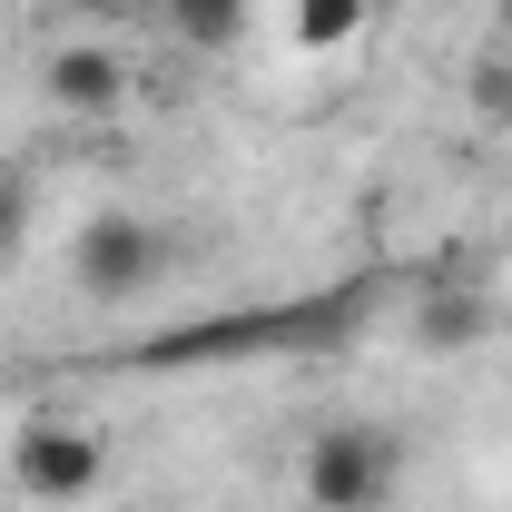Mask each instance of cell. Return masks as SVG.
Returning a JSON list of instances; mask_svg holds the SVG:
<instances>
[{"label": "cell", "mask_w": 512, "mask_h": 512, "mask_svg": "<svg viewBox=\"0 0 512 512\" xmlns=\"http://www.w3.org/2000/svg\"><path fill=\"white\" fill-rule=\"evenodd\" d=\"M394 483H404V444H394L384 424L335 414V424L306 434V463H296L306 512H384V503H394Z\"/></svg>", "instance_id": "cell-1"}, {"label": "cell", "mask_w": 512, "mask_h": 512, "mask_svg": "<svg viewBox=\"0 0 512 512\" xmlns=\"http://www.w3.org/2000/svg\"><path fill=\"white\" fill-rule=\"evenodd\" d=\"M168 256H178V237H168L158 217L99 207V217L69 237V286H79L89 306H128V296H148V286L168 276Z\"/></svg>", "instance_id": "cell-2"}, {"label": "cell", "mask_w": 512, "mask_h": 512, "mask_svg": "<svg viewBox=\"0 0 512 512\" xmlns=\"http://www.w3.org/2000/svg\"><path fill=\"white\" fill-rule=\"evenodd\" d=\"M10 483L30 493V503H89L99 483H109V434H89V424H69V414H30L20 434H10Z\"/></svg>", "instance_id": "cell-3"}, {"label": "cell", "mask_w": 512, "mask_h": 512, "mask_svg": "<svg viewBox=\"0 0 512 512\" xmlns=\"http://www.w3.org/2000/svg\"><path fill=\"white\" fill-rule=\"evenodd\" d=\"M40 89H50V109H69V119H109L128 99V60L89 30V40H60V50L40 60Z\"/></svg>", "instance_id": "cell-4"}, {"label": "cell", "mask_w": 512, "mask_h": 512, "mask_svg": "<svg viewBox=\"0 0 512 512\" xmlns=\"http://www.w3.org/2000/svg\"><path fill=\"white\" fill-rule=\"evenodd\" d=\"M493 335V296L483 286H434L424 306H414V345L424 355H473Z\"/></svg>", "instance_id": "cell-5"}, {"label": "cell", "mask_w": 512, "mask_h": 512, "mask_svg": "<svg viewBox=\"0 0 512 512\" xmlns=\"http://www.w3.org/2000/svg\"><path fill=\"white\" fill-rule=\"evenodd\" d=\"M158 20H168L188 50H207V60H217V50H237V40H247L256 0H158Z\"/></svg>", "instance_id": "cell-6"}, {"label": "cell", "mask_w": 512, "mask_h": 512, "mask_svg": "<svg viewBox=\"0 0 512 512\" xmlns=\"http://www.w3.org/2000/svg\"><path fill=\"white\" fill-rule=\"evenodd\" d=\"M365 10H375V0H296V10H286V30H296V50H355V40H365Z\"/></svg>", "instance_id": "cell-7"}, {"label": "cell", "mask_w": 512, "mask_h": 512, "mask_svg": "<svg viewBox=\"0 0 512 512\" xmlns=\"http://www.w3.org/2000/svg\"><path fill=\"white\" fill-rule=\"evenodd\" d=\"M20 227H30V197H20V188H10V178H0V256L20 247Z\"/></svg>", "instance_id": "cell-8"}, {"label": "cell", "mask_w": 512, "mask_h": 512, "mask_svg": "<svg viewBox=\"0 0 512 512\" xmlns=\"http://www.w3.org/2000/svg\"><path fill=\"white\" fill-rule=\"evenodd\" d=\"M473 89H483V119H512V69L483 60V79H473Z\"/></svg>", "instance_id": "cell-9"}, {"label": "cell", "mask_w": 512, "mask_h": 512, "mask_svg": "<svg viewBox=\"0 0 512 512\" xmlns=\"http://www.w3.org/2000/svg\"><path fill=\"white\" fill-rule=\"evenodd\" d=\"M128 0H79V20H119Z\"/></svg>", "instance_id": "cell-10"}]
</instances>
